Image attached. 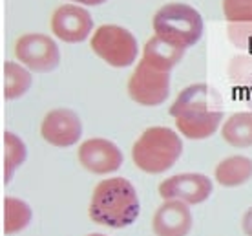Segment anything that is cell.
Segmentation results:
<instances>
[{"label":"cell","instance_id":"cell-8","mask_svg":"<svg viewBox=\"0 0 252 236\" xmlns=\"http://www.w3.org/2000/svg\"><path fill=\"white\" fill-rule=\"evenodd\" d=\"M77 160L84 170L95 176H108L123 167L125 156L114 141L106 137H90L79 145Z\"/></svg>","mask_w":252,"mask_h":236},{"label":"cell","instance_id":"cell-20","mask_svg":"<svg viewBox=\"0 0 252 236\" xmlns=\"http://www.w3.org/2000/svg\"><path fill=\"white\" fill-rule=\"evenodd\" d=\"M234 86L243 92V99L247 101V106L252 112V68L241 77L238 83H234Z\"/></svg>","mask_w":252,"mask_h":236},{"label":"cell","instance_id":"cell-18","mask_svg":"<svg viewBox=\"0 0 252 236\" xmlns=\"http://www.w3.org/2000/svg\"><path fill=\"white\" fill-rule=\"evenodd\" d=\"M2 71H4V92L2 94H4V99H7V101L19 99L32 88V71L20 63L7 61L2 66Z\"/></svg>","mask_w":252,"mask_h":236},{"label":"cell","instance_id":"cell-12","mask_svg":"<svg viewBox=\"0 0 252 236\" xmlns=\"http://www.w3.org/2000/svg\"><path fill=\"white\" fill-rule=\"evenodd\" d=\"M192 225L190 205L179 200H163L152 216V233L156 236H189Z\"/></svg>","mask_w":252,"mask_h":236},{"label":"cell","instance_id":"cell-15","mask_svg":"<svg viewBox=\"0 0 252 236\" xmlns=\"http://www.w3.org/2000/svg\"><path fill=\"white\" fill-rule=\"evenodd\" d=\"M183 48H177V46L166 42V40H163L158 35L148 38L145 48H143V61H146L152 68L161 71H168V73H170L172 68H176L177 64L183 61Z\"/></svg>","mask_w":252,"mask_h":236},{"label":"cell","instance_id":"cell-11","mask_svg":"<svg viewBox=\"0 0 252 236\" xmlns=\"http://www.w3.org/2000/svg\"><path fill=\"white\" fill-rule=\"evenodd\" d=\"M51 32L57 38L69 44L82 42L94 32V19L82 6L64 4L51 15Z\"/></svg>","mask_w":252,"mask_h":236},{"label":"cell","instance_id":"cell-17","mask_svg":"<svg viewBox=\"0 0 252 236\" xmlns=\"http://www.w3.org/2000/svg\"><path fill=\"white\" fill-rule=\"evenodd\" d=\"M33 211L24 200L6 196L2 202V233L6 236H15L32 224Z\"/></svg>","mask_w":252,"mask_h":236},{"label":"cell","instance_id":"cell-7","mask_svg":"<svg viewBox=\"0 0 252 236\" xmlns=\"http://www.w3.org/2000/svg\"><path fill=\"white\" fill-rule=\"evenodd\" d=\"M13 53L22 66L35 73H48L61 63L57 42L44 33H24L15 40Z\"/></svg>","mask_w":252,"mask_h":236},{"label":"cell","instance_id":"cell-22","mask_svg":"<svg viewBox=\"0 0 252 236\" xmlns=\"http://www.w3.org/2000/svg\"><path fill=\"white\" fill-rule=\"evenodd\" d=\"M71 2H79L82 6H101L106 0H71Z\"/></svg>","mask_w":252,"mask_h":236},{"label":"cell","instance_id":"cell-23","mask_svg":"<svg viewBox=\"0 0 252 236\" xmlns=\"http://www.w3.org/2000/svg\"><path fill=\"white\" fill-rule=\"evenodd\" d=\"M88 236H106V235H101V233H95V235H88Z\"/></svg>","mask_w":252,"mask_h":236},{"label":"cell","instance_id":"cell-1","mask_svg":"<svg viewBox=\"0 0 252 236\" xmlns=\"http://www.w3.org/2000/svg\"><path fill=\"white\" fill-rule=\"evenodd\" d=\"M176 128L187 139H208L220 130L223 121V99L220 92L207 83L183 88L170 106Z\"/></svg>","mask_w":252,"mask_h":236},{"label":"cell","instance_id":"cell-3","mask_svg":"<svg viewBox=\"0 0 252 236\" xmlns=\"http://www.w3.org/2000/svg\"><path fill=\"white\" fill-rule=\"evenodd\" d=\"M183 154V141L168 127H150L132 145V161L146 174H163Z\"/></svg>","mask_w":252,"mask_h":236},{"label":"cell","instance_id":"cell-19","mask_svg":"<svg viewBox=\"0 0 252 236\" xmlns=\"http://www.w3.org/2000/svg\"><path fill=\"white\" fill-rule=\"evenodd\" d=\"M2 147H4V156H2V161H4V183H9L15 170L26 161L28 150H26L24 141L20 139L17 134H13V132H4Z\"/></svg>","mask_w":252,"mask_h":236},{"label":"cell","instance_id":"cell-14","mask_svg":"<svg viewBox=\"0 0 252 236\" xmlns=\"http://www.w3.org/2000/svg\"><path fill=\"white\" fill-rule=\"evenodd\" d=\"M214 179L221 187L234 189L252 179V160L243 154H234L221 160L214 169Z\"/></svg>","mask_w":252,"mask_h":236},{"label":"cell","instance_id":"cell-2","mask_svg":"<svg viewBox=\"0 0 252 236\" xmlns=\"http://www.w3.org/2000/svg\"><path fill=\"white\" fill-rule=\"evenodd\" d=\"M139 212V194L126 178H106L95 185L88 205V216L94 224L123 229L137 220Z\"/></svg>","mask_w":252,"mask_h":236},{"label":"cell","instance_id":"cell-6","mask_svg":"<svg viewBox=\"0 0 252 236\" xmlns=\"http://www.w3.org/2000/svg\"><path fill=\"white\" fill-rule=\"evenodd\" d=\"M128 96L141 106H159L170 96V73L152 68L146 61H139L126 83Z\"/></svg>","mask_w":252,"mask_h":236},{"label":"cell","instance_id":"cell-9","mask_svg":"<svg viewBox=\"0 0 252 236\" xmlns=\"http://www.w3.org/2000/svg\"><path fill=\"white\" fill-rule=\"evenodd\" d=\"M214 191L212 179L201 172H181L163 179L158 187L163 200H179L187 205H199Z\"/></svg>","mask_w":252,"mask_h":236},{"label":"cell","instance_id":"cell-10","mask_svg":"<svg viewBox=\"0 0 252 236\" xmlns=\"http://www.w3.org/2000/svg\"><path fill=\"white\" fill-rule=\"evenodd\" d=\"M40 135L55 148L73 147L82 135L81 117L69 108L50 110L40 123Z\"/></svg>","mask_w":252,"mask_h":236},{"label":"cell","instance_id":"cell-13","mask_svg":"<svg viewBox=\"0 0 252 236\" xmlns=\"http://www.w3.org/2000/svg\"><path fill=\"white\" fill-rule=\"evenodd\" d=\"M228 38L236 48H252V0H223Z\"/></svg>","mask_w":252,"mask_h":236},{"label":"cell","instance_id":"cell-21","mask_svg":"<svg viewBox=\"0 0 252 236\" xmlns=\"http://www.w3.org/2000/svg\"><path fill=\"white\" fill-rule=\"evenodd\" d=\"M241 231L245 236H252V207H249L241 218Z\"/></svg>","mask_w":252,"mask_h":236},{"label":"cell","instance_id":"cell-16","mask_svg":"<svg viewBox=\"0 0 252 236\" xmlns=\"http://www.w3.org/2000/svg\"><path fill=\"white\" fill-rule=\"evenodd\" d=\"M221 137L234 148H251L252 147V112H234L228 119L221 125Z\"/></svg>","mask_w":252,"mask_h":236},{"label":"cell","instance_id":"cell-4","mask_svg":"<svg viewBox=\"0 0 252 236\" xmlns=\"http://www.w3.org/2000/svg\"><path fill=\"white\" fill-rule=\"evenodd\" d=\"M152 24L158 37L183 50L195 46L203 35L201 13L183 2L161 6L154 15Z\"/></svg>","mask_w":252,"mask_h":236},{"label":"cell","instance_id":"cell-5","mask_svg":"<svg viewBox=\"0 0 252 236\" xmlns=\"http://www.w3.org/2000/svg\"><path fill=\"white\" fill-rule=\"evenodd\" d=\"M90 46L97 57L114 68H128L137 61V38L123 26H99L94 32Z\"/></svg>","mask_w":252,"mask_h":236}]
</instances>
